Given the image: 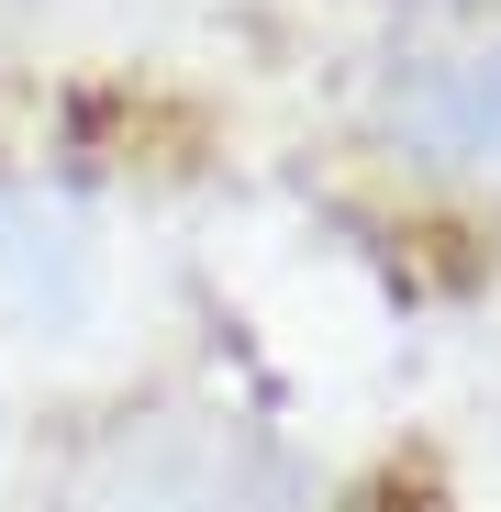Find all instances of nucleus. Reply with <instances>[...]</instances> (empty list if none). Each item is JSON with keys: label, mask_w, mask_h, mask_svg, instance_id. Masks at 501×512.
I'll return each mask as SVG.
<instances>
[{"label": "nucleus", "mask_w": 501, "mask_h": 512, "mask_svg": "<svg viewBox=\"0 0 501 512\" xmlns=\"http://www.w3.org/2000/svg\"><path fill=\"white\" fill-rule=\"evenodd\" d=\"M390 134L424 167L501 179V45H435L390 67Z\"/></svg>", "instance_id": "nucleus-2"}, {"label": "nucleus", "mask_w": 501, "mask_h": 512, "mask_svg": "<svg viewBox=\"0 0 501 512\" xmlns=\"http://www.w3.org/2000/svg\"><path fill=\"white\" fill-rule=\"evenodd\" d=\"M56 512H268V468L223 412H145L67 468Z\"/></svg>", "instance_id": "nucleus-1"}]
</instances>
